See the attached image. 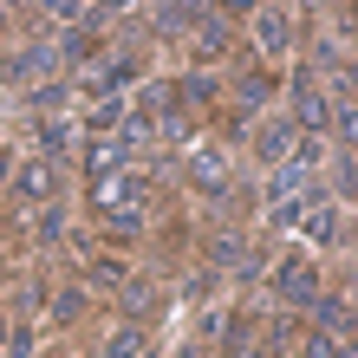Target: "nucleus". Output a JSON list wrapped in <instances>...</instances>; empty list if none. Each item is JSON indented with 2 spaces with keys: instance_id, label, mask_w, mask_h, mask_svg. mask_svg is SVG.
I'll use <instances>...</instances> for the list:
<instances>
[{
  "instance_id": "f257e3e1",
  "label": "nucleus",
  "mask_w": 358,
  "mask_h": 358,
  "mask_svg": "<svg viewBox=\"0 0 358 358\" xmlns=\"http://www.w3.org/2000/svg\"><path fill=\"white\" fill-rule=\"evenodd\" d=\"M280 293H293V300H306V293H313V280H306V267H300V261L280 273Z\"/></svg>"
}]
</instances>
